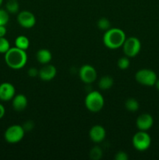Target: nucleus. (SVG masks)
Segmentation results:
<instances>
[{"instance_id": "obj_1", "label": "nucleus", "mask_w": 159, "mask_h": 160, "mask_svg": "<svg viewBox=\"0 0 159 160\" xmlns=\"http://www.w3.org/2000/svg\"><path fill=\"white\" fill-rule=\"evenodd\" d=\"M4 55L6 65L12 70H20L25 67L27 62L26 51L16 46L11 47Z\"/></svg>"}, {"instance_id": "obj_2", "label": "nucleus", "mask_w": 159, "mask_h": 160, "mask_svg": "<svg viewBox=\"0 0 159 160\" xmlns=\"http://www.w3.org/2000/svg\"><path fill=\"white\" fill-rule=\"evenodd\" d=\"M126 34L123 30L116 28H111L103 35V43L110 49H117L123 46L126 40Z\"/></svg>"}, {"instance_id": "obj_3", "label": "nucleus", "mask_w": 159, "mask_h": 160, "mask_svg": "<svg viewBox=\"0 0 159 160\" xmlns=\"http://www.w3.org/2000/svg\"><path fill=\"white\" fill-rule=\"evenodd\" d=\"M84 104L86 108L91 112H98L103 109L104 99L103 95L98 91L89 92L85 97Z\"/></svg>"}, {"instance_id": "obj_4", "label": "nucleus", "mask_w": 159, "mask_h": 160, "mask_svg": "<svg viewBox=\"0 0 159 160\" xmlns=\"http://www.w3.org/2000/svg\"><path fill=\"white\" fill-rule=\"evenodd\" d=\"M132 144L136 150L139 152H144L151 146V138L147 131H139L132 137Z\"/></svg>"}, {"instance_id": "obj_5", "label": "nucleus", "mask_w": 159, "mask_h": 160, "mask_svg": "<svg viewBox=\"0 0 159 160\" xmlns=\"http://www.w3.org/2000/svg\"><path fill=\"white\" fill-rule=\"evenodd\" d=\"M135 79L137 82L141 85L152 87L154 86L157 77L154 70L150 69H141L136 73Z\"/></svg>"}, {"instance_id": "obj_6", "label": "nucleus", "mask_w": 159, "mask_h": 160, "mask_svg": "<svg viewBox=\"0 0 159 160\" xmlns=\"http://www.w3.org/2000/svg\"><path fill=\"white\" fill-rule=\"evenodd\" d=\"M25 131L22 125L14 124L9 127L4 133V138L9 144H17L23 138Z\"/></svg>"}, {"instance_id": "obj_7", "label": "nucleus", "mask_w": 159, "mask_h": 160, "mask_svg": "<svg viewBox=\"0 0 159 160\" xmlns=\"http://www.w3.org/2000/svg\"><path fill=\"white\" fill-rule=\"evenodd\" d=\"M122 47L125 56L129 58H132L137 56L140 52L141 43L137 38L129 37L126 38Z\"/></svg>"}, {"instance_id": "obj_8", "label": "nucleus", "mask_w": 159, "mask_h": 160, "mask_svg": "<svg viewBox=\"0 0 159 160\" xmlns=\"http://www.w3.org/2000/svg\"><path fill=\"white\" fill-rule=\"evenodd\" d=\"M79 77L84 84H90L97 79V71L94 67L89 64L83 65L79 70Z\"/></svg>"}, {"instance_id": "obj_9", "label": "nucleus", "mask_w": 159, "mask_h": 160, "mask_svg": "<svg viewBox=\"0 0 159 160\" xmlns=\"http://www.w3.org/2000/svg\"><path fill=\"white\" fill-rule=\"evenodd\" d=\"M17 20L19 24L23 28H33L36 23V17L31 12L27 10H23L18 12Z\"/></svg>"}, {"instance_id": "obj_10", "label": "nucleus", "mask_w": 159, "mask_h": 160, "mask_svg": "<svg viewBox=\"0 0 159 160\" xmlns=\"http://www.w3.org/2000/svg\"><path fill=\"white\" fill-rule=\"evenodd\" d=\"M16 95V88L14 85L9 82L0 84V100L2 102L10 101Z\"/></svg>"}, {"instance_id": "obj_11", "label": "nucleus", "mask_w": 159, "mask_h": 160, "mask_svg": "<svg viewBox=\"0 0 159 160\" xmlns=\"http://www.w3.org/2000/svg\"><path fill=\"white\" fill-rule=\"evenodd\" d=\"M154 124L153 117L149 113L140 114L136 120V126L139 131H147Z\"/></svg>"}, {"instance_id": "obj_12", "label": "nucleus", "mask_w": 159, "mask_h": 160, "mask_svg": "<svg viewBox=\"0 0 159 160\" xmlns=\"http://www.w3.org/2000/svg\"><path fill=\"white\" fill-rule=\"evenodd\" d=\"M106 137V131L101 125H94L89 131V138L95 144H99L104 140Z\"/></svg>"}, {"instance_id": "obj_13", "label": "nucleus", "mask_w": 159, "mask_h": 160, "mask_svg": "<svg viewBox=\"0 0 159 160\" xmlns=\"http://www.w3.org/2000/svg\"><path fill=\"white\" fill-rule=\"evenodd\" d=\"M57 73V70L55 67H54L51 64H45L44 67L39 70L38 77L41 81H50L54 79Z\"/></svg>"}, {"instance_id": "obj_14", "label": "nucleus", "mask_w": 159, "mask_h": 160, "mask_svg": "<svg viewBox=\"0 0 159 160\" xmlns=\"http://www.w3.org/2000/svg\"><path fill=\"white\" fill-rule=\"evenodd\" d=\"M27 98L23 94L15 95L12 99V106L13 109L17 112H22L27 106Z\"/></svg>"}, {"instance_id": "obj_15", "label": "nucleus", "mask_w": 159, "mask_h": 160, "mask_svg": "<svg viewBox=\"0 0 159 160\" xmlns=\"http://www.w3.org/2000/svg\"><path fill=\"white\" fill-rule=\"evenodd\" d=\"M36 59L39 63L45 65L51 62L52 59L51 52L47 48H41L36 53Z\"/></svg>"}, {"instance_id": "obj_16", "label": "nucleus", "mask_w": 159, "mask_h": 160, "mask_svg": "<svg viewBox=\"0 0 159 160\" xmlns=\"http://www.w3.org/2000/svg\"><path fill=\"white\" fill-rule=\"evenodd\" d=\"M114 80L111 76L106 75L100 78L98 81V87L101 90H108L113 86Z\"/></svg>"}, {"instance_id": "obj_17", "label": "nucleus", "mask_w": 159, "mask_h": 160, "mask_svg": "<svg viewBox=\"0 0 159 160\" xmlns=\"http://www.w3.org/2000/svg\"><path fill=\"white\" fill-rule=\"evenodd\" d=\"M15 46L26 51L30 46V40L26 36L20 35L15 39Z\"/></svg>"}, {"instance_id": "obj_18", "label": "nucleus", "mask_w": 159, "mask_h": 160, "mask_svg": "<svg viewBox=\"0 0 159 160\" xmlns=\"http://www.w3.org/2000/svg\"><path fill=\"white\" fill-rule=\"evenodd\" d=\"M125 108L126 110L131 112H135L140 108V104H139L138 101L133 98H129L125 102Z\"/></svg>"}, {"instance_id": "obj_19", "label": "nucleus", "mask_w": 159, "mask_h": 160, "mask_svg": "<svg viewBox=\"0 0 159 160\" xmlns=\"http://www.w3.org/2000/svg\"><path fill=\"white\" fill-rule=\"evenodd\" d=\"M6 9L9 13H18L20 10V5L18 0H9L6 3Z\"/></svg>"}, {"instance_id": "obj_20", "label": "nucleus", "mask_w": 159, "mask_h": 160, "mask_svg": "<svg viewBox=\"0 0 159 160\" xmlns=\"http://www.w3.org/2000/svg\"><path fill=\"white\" fill-rule=\"evenodd\" d=\"M103 156L102 149L99 146H94L90 150L89 156L90 159L92 160H99L101 159Z\"/></svg>"}, {"instance_id": "obj_21", "label": "nucleus", "mask_w": 159, "mask_h": 160, "mask_svg": "<svg viewBox=\"0 0 159 160\" xmlns=\"http://www.w3.org/2000/svg\"><path fill=\"white\" fill-rule=\"evenodd\" d=\"M97 26L101 31H106L109 28H111V22L108 19L105 18V17H102V18H100L98 20V22H97Z\"/></svg>"}, {"instance_id": "obj_22", "label": "nucleus", "mask_w": 159, "mask_h": 160, "mask_svg": "<svg viewBox=\"0 0 159 160\" xmlns=\"http://www.w3.org/2000/svg\"><path fill=\"white\" fill-rule=\"evenodd\" d=\"M129 64H130V62H129V59L127 56H123V57L119 58L117 62V66H118V68L120 70H126V69L129 68Z\"/></svg>"}, {"instance_id": "obj_23", "label": "nucleus", "mask_w": 159, "mask_h": 160, "mask_svg": "<svg viewBox=\"0 0 159 160\" xmlns=\"http://www.w3.org/2000/svg\"><path fill=\"white\" fill-rule=\"evenodd\" d=\"M9 20V13L6 9L0 8V26H6Z\"/></svg>"}, {"instance_id": "obj_24", "label": "nucleus", "mask_w": 159, "mask_h": 160, "mask_svg": "<svg viewBox=\"0 0 159 160\" xmlns=\"http://www.w3.org/2000/svg\"><path fill=\"white\" fill-rule=\"evenodd\" d=\"M10 48L11 47L9 40L5 37L0 38V53L5 54Z\"/></svg>"}, {"instance_id": "obj_25", "label": "nucleus", "mask_w": 159, "mask_h": 160, "mask_svg": "<svg viewBox=\"0 0 159 160\" xmlns=\"http://www.w3.org/2000/svg\"><path fill=\"white\" fill-rule=\"evenodd\" d=\"M22 127H23V128L24 129L25 132H26V131H31L34 129V123L32 120H26V122L23 123Z\"/></svg>"}, {"instance_id": "obj_26", "label": "nucleus", "mask_w": 159, "mask_h": 160, "mask_svg": "<svg viewBox=\"0 0 159 160\" xmlns=\"http://www.w3.org/2000/svg\"><path fill=\"white\" fill-rule=\"evenodd\" d=\"M129 156H128L127 153L123 151H119L115 155V160H128Z\"/></svg>"}, {"instance_id": "obj_27", "label": "nucleus", "mask_w": 159, "mask_h": 160, "mask_svg": "<svg viewBox=\"0 0 159 160\" xmlns=\"http://www.w3.org/2000/svg\"><path fill=\"white\" fill-rule=\"evenodd\" d=\"M38 73L39 70L36 69L35 67H31L27 71L28 76L31 77V78H35V77L38 76Z\"/></svg>"}, {"instance_id": "obj_28", "label": "nucleus", "mask_w": 159, "mask_h": 160, "mask_svg": "<svg viewBox=\"0 0 159 160\" xmlns=\"http://www.w3.org/2000/svg\"><path fill=\"white\" fill-rule=\"evenodd\" d=\"M6 32H7V31H6V26H0V38L5 37Z\"/></svg>"}, {"instance_id": "obj_29", "label": "nucleus", "mask_w": 159, "mask_h": 160, "mask_svg": "<svg viewBox=\"0 0 159 160\" xmlns=\"http://www.w3.org/2000/svg\"><path fill=\"white\" fill-rule=\"evenodd\" d=\"M5 113H6V109H5L4 106L0 103V120L2 118H3V117L5 116Z\"/></svg>"}, {"instance_id": "obj_30", "label": "nucleus", "mask_w": 159, "mask_h": 160, "mask_svg": "<svg viewBox=\"0 0 159 160\" xmlns=\"http://www.w3.org/2000/svg\"><path fill=\"white\" fill-rule=\"evenodd\" d=\"M154 87L156 88V89H157V91H159V79L157 78V81H156L155 84H154Z\"/></svg>"}, {"instance_id": "obj_31", "label": "nucleus", "mask_w": 159, "mask_h": 160, "mask_svg": "<svg viewBox=\"0 0 159 160\" xmlns=\"http://www.w3.org/2000/svg\"><path fill=\"white\" fill-rule=\"evenodd\" d=\"M2 3H3V0H0V8H1V6H2Z\"/></svg>"}]
</instances>
